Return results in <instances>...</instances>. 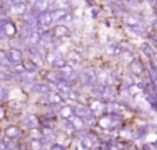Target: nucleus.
Masks as SVG:
<instances>
[{
  "label": "nucleus",
  "mask_w": 157,
  "mask_h": 150,
  "mask_svg": "<svg viewBox=\"0 0 157 150\" xmlns=\"http://www.w3.org/2000/svg\"><path fill=\"white\" fill-rule=\"evenodd\" d=\"M61 128H63V131H64V132H70V133L74 132V129H75V128L72 127V124L68 120L63 121V122H61Z\"/></svg>",
  "instance_id": "72a5a7b5"
},
{
  "label": "nucleus",
  "mask_w": 157,
  "mask_h": 150,
  "mask_svg": "<svg viewBox=\"0 0 157 150\" xmlns=\"http://www.w3.org/2000/svg\"><path fill=\"white\" fill-rule=\"evenodd\" d=\"M2 115H3V111H2V109H0V118H2Z\"/></svg>",
  "instance_id": "a18cd8bd"
},
{
  "label": "nucleus",
  "mask_w": 157,
  "mask_h": 150,
  "mask_svg": "<svg viewBox=\"0 0 157 150\" xmlns=\"http://www.w3.org/2000/svg\"><path fill=\"white\" fill-rule=\"evenodd\" d=\"M11 10L14 14H24L28 10V3H24V2H13Z\"/></svg>",
  "instance_id": "9b49d317"
},
{
  "label": "nucleus",
  "mask_w": 157,
  "mask_h": 150,
  "mask_svg": "<svg viewBox=\"0 0 157 150\" xmlns=\"http://www.w3.org/2000/svg\"><path fill=\"white\" fill-rule=\"evenodd\" d=\"M78 96H79V94H78L77 92H75V90H71L65 97H68V99H71V100H77V99H78Z\"/></svg>",
  "instance_id": "58836bf2"
},
{
  "label": "nucleus",
  "mask_w": 157,
  "mask_h": 150,
  "mask_svg": "<svg viewBox=\"0 0 157 150\" xmlns=\"http://www.w3.org/2000/svg\"><path fill=\"white\" fill-rule=\"evenodd\" d=\"M107 107V104L104 103V100L98 99V97H93V99L89 100V107L88 109L93 113V114H98V113H101L104 109Z\"/></svg>",
  "instance_id": "39448f33"
},
{
  "label": "nucleus",
  "mask_w": 157,
  "mask_h": 150,
  "mask_svg": "<svg viewBox=\"0 0 157 150\" xmlns=\"http://www.w3.org/2000/svg\"><path fill=\"white\" fill-rule=\"evenodd\" d=\"M93 94H95L98 99H111L114 94V90L110 86H106V85H101V83H99V85H95L92 89Z\"/></svg>",
  "instance_id": "f257e3e1"
},
{
  "label": "nucleus",
  "mask_w": 157,
  "mask_h": 150,
  "mask_svg": "<svg viewBox=\"0 0 157 150\" xmlns=\"http://www.w3.org/2000/svg\"><path fill=\"white\" fill-rule=\"evenodd\" d=\"M81 79L85 85H89V86H95L96 82H98V75H96L95 70L90 68V70H85L82 74H81Z\"/></svg>",
  "instance_id": "7ed1b4c3"
},
{
  "label": "nucleus",
  "mask_w": 157,
  "mask_h": 150,
  "mask_svg": "<svg viewBox=\"0 0 157 150\" xmlns=\"http://www.w3.org/2000/svg\"><path fill=\"white\" fill-rule=\"evenodd\" d=\"M68 10H63V9H54L53 11H50L52 21H63L65 20V17L68 15Z\"/></svg>",
  "instance_id": "f8f14e48"
},
{
  "label": "nucleus",
  "mask_w": 157,
  "mask_h": 150,
  "mask_svg": "<svg viewBox=\"0 0 157 150\" xmlns=\"http://www.w3.org/2000/svg\"><path fill=\"white\" fill-rule=\"evenodd\" d=\"M38 18V25L40 27H49L53 21H52V15H50V11H44V13H40V14L36 15Z\"/></svg>",
  "instance_id": "1a4fd4ad"
},
{
  "label": "nucleus",
  "mask_w": 157,
  "mask_h": 150,
  "mask_svg": "<svg viewBox=\"0 0 157 150\" xmlns=\"http://www.w3.org/2000/svg\"><path fill=\"white\" fill-rule=\"evenodd\" d=\"M57 72H59V75L63 78V79H64V78H74L75 77L74 68H72L71 65H68V64L65 65V67H63L61 70H59Z\"/></svg>",
  "instance_id": "a211bd4d"
},
{
  "label": "nucleus",
  "mask_w": 157,
  "mask_h": 150,
  "mask_svg": "<svg viewBox=\"0 0 157 150\" xmlns=\"http://www.w3.org/2000/svg\"><path fill=\"white\" fill-rule=\"evenodd\" d=\"M31 150H43V142L40 139H32L29 142Z\"/></svg>",
  "instance_id": "c756f323"
},
{
  "label": "nucleus",
  "mask_w": 157,
  "mask_h": 150,
  "mask_svg": "<svg viewBox=\"0 0 157 150\" xmlns=\"http://www.w3.org/2000/svg\"><path fill=\"white\" fill-rule=\"evenodd\" d=\"M61 54L57 53V50H49V52H46V63H49V64H53L54 60L57 59V57H60Z\"/></svg>",
  "instance_id": "c85d7f7f"
},
{
  "label": "nucleus",
  "mask_w": 157,
  "mask_h": 150,
  "mask_svg": "<svg viewBox=\"0 0 157 150\" xmlns=\"http://www.w3.org/2000/svg\"><path fill=\"white\" fill-rule=\"evenodd\" d=\"M9 150H20V147L15 146V144H13V146H10V149H9Z\"/></svg>",
  "instance_id": "37998d69"
},
{
  "label": "nucleus",
  "mask_w": 157,
  "mask_h": 150,
  "mask_svg": "<svg viewBox=\"0 0 157 150\" xmlns=\"http://www.w3.org/2000/svg\"><path fill=\"white\" fill-rule=\"evenodd\" d=\"M7 97H9V92L0 86V103H2V102H6Z\"/></svg>",
  "instance_id": "4c0bfd02"
},
{
  "label": "nucleus",
  "mask_w": 157,
  "mask_h": 150,
  "mask_svg": "<svg viewBox=\"0 0 157 150\" xmlns=\"http://www.w3.org/2000/svg\"><path fill=\"white\" fill-rule=\"evenodd\" d=\"M52 65H53L54 68H57V71H59V70H61L63 67H65V65H67V61H65V60L60 56V57H57V59L54 60V63Z\"/></svg>",
  "instance_id": "2f4dec72"
},
{
  "label": "nucleus",
  "mask_w": 157,
  "mask_h": 150,
  "mask_svg": "<svg viewBox=\"0 0 157 150\" xmlns=\"http://www.w3.org/2000/svg\"><path fill=\"white\" fill-rule=\"evenodd\" d=\"M44 79H46V83H54V85H57L60 81H64L57 72H46Z\"/></svg>",
  "instance_id": "b1692460"
},
{
  "label": "nucleus",
  "mask_w": 157,
  "mask_h": 150,
  "mask_svg": "<svg viewBox=\"0 0 157 150\" xmlns=\"http://www.w3.org/2000/svg\"><path fill=\"white\" fill-rule=\"evenodd\" d=\"M56 88H57V90H59V93L61 94V96H67V94L72 90L71 86L65 82V81H60V82L56 85Z\"/></svg>",
  "instance_id": "5701e85b"
},
{
  "label": "nucleus",
  "mask_w": 157,
  "mask_h": 150,
  "mask_svg": "<svg viewBox=\"0 0 157 150\" xmlns=\"http://www.w3.org/2000/svg\"><path fill=\"white\" fill-rule=\"evenodd\" d=\"M13 78V75L7 71H2L0 70V81H10Z\"/></svg>",
  "instance_id": "e433bc0d"
},
{
  "label": "nucleus",
  "mask_w": 157,
  "mask_h": 150,
  "mask_svg": "<svg viewBox=\"0 0 157 150\" xmlns=\"http://www.w3.org/2000/svg\"><path fill=\"white\" fill-rule=\"evenodd\" d=\"M32 31L33 29H31L28 25H22V28H21L20 32H21V36H22V38H24V36H27V38H28V36L31 35V32H32Z\"/></svg>",
  "instance_id": "c9c22d12"
},
{
  "label": "nucleus",
  "mask_w": 157,
  "mask_h": 150,
  "mask_svg": "<svg viewBox=\"0 0 157 150\" xmlns=\"http://www.w3.org/2000/svg\"><path fill=\"white\" fill-rule=\"evenodd\" d=\"M59 115L63 118V120H70L71 117H74V107L71 106H63L61 109L59 110Z\"/></svg>",
  "instance_id": "dca6fc26"
},
{
  "label": "nucleus",
  "mask_w": 157,
  "mask_h": 150,
  "mask_svg": "<svg viewBox=\"0 0 157 150\" xmlns=\"http://www.w3.org/2000/svg\"><path fill=\"white\" fill-rule=\"evenodd\" d=\"M22 124L27 128H33L38 125V117L35 114H25L22 118Z\"/></svg>",
  "instance_id": "4468645a"
},
{
  "label": "nucleus",
  "mask_w": 157,
  "mask_h": 150,
  "mask_svg": "<svg viewBox=\"0 0 157 150\" xmlns=\"http://www.w3.org/2000/svg\"><path fill=\"white\" fill-rule=\"evenodd\" d=\"M33 4L36 6L35 9L38 10L39 14H40V13H44V11H46V7H48L49 4H50V2H35Z\"/></svg>",
  "instance_id": "473e14b6"
},
{
  "label": "nucleus",
  "mask_w": 157,
  "mask_h": 150,
  "mask_svg": "<svg viewBox=\"0 0 157 150\" xmlns=\"http://www.w3.org/2000/svg\"><path fill=\"white\" fill-rule=\"evenodd\" d=\"M42 42V36H40V32L39 31H32L31 32V35L28 36V43L31 44V46H36V44H39Z\"/></svg>",
  "instance_id": "aec40b11"
},
{
  "label": "nucleus",
  "mask_w": 157,
  "mask_h": 150,
  "mask_svg": "<svg viewBox=\"0 0 157 150\" xmlns=\"http://www.w3.org/2000/svg\"><path fill=\"white\" fill-rule=\"evenodd\" d=\"M111 9H113V11L116 13L117 15L124 17V7H121L118 3H113V4H111Z\"/></svg>",
  "instance_id": "f704fd0d"
},
{
  "label": "nucleus",
  "mask_w": 157,
  "mask_h": 150,
  "mask_svg": "<svg viewBox=\"0 0 157 150\" xmlns=\"http://www.w3.org/2000/svg\"><path fill=\"white\" fill-rule=\"evenodd\" d=\"M25 72H27V71H25V68H24V64L13 65L11 75H14V77H24Z\"/></svg>",
  "instance_id": "bb28decb"
},
{
  "label": "nucleus",
  "mask_w": 157,
  "mask_h": 150,
  "mask_svg": "<svg viewBox=\"0 0 157 150\" xmlns=\"http://www.w3.org/2000/svg\"><path fill=\"white\" fill-rule=\"evenodd\" d=\"M50 150H64V147H63L61 144H59V143H54L53 146L50 147Z\"/></svg>",
  "instance_id": "a19ab883"
},
{
  "label": "nucleus",
  "mask_w": 157,
  "mask_h": 150,
  "mask_svg": "<svg viewBox=\"0 0 157 150\" xmlns=\"http://www.w3.org/2000/svg\"><path fill=\"white\" fill-rule=\"evenodd\" d=\"M99 124H100V127L103 128V129H113L116 125L120 124V118L117 117L116 114H110V115H107V117L100 118Z\"/></svg>",
  "instance_id": "f03ea898"
},
{
  "label": "nucleus",
  "mask_w": 157,
  "mask_h": 150,
  "mask_svg": "<svg viewBox=\"0 0 157 150\" xmlns=\"http://www.w3.org/2000/svg\"><path fill=\"white\" fill-rule=\"evenodd\" d=\"M0 65H2V67H10V65H11L6 52H0Z\"/></svg>",
  "instance_id": "7c9ffc66"
},
{
  "label": "nucleus",
  "mask_w": 157,
  "mask_h": 150,
  "mask_svg": "<svg viewBox=\"0 0 157 150\" xmlns=\"http://www.w3.org/2000/svg\"><path fill=\"white\" fill-rule=\"evenodd\" d=\"M122 20H124L127 27H139L140 25V18L135 14H125Z\"/></svg>",
  "instance_id": "9d476101"
},
{
  "label": "nucleus",
  "mask_w": 157,
  "mask_h": 150,
  "mask_svg": "<svg viewBox=\"0 0 157 150\" xmlns=\"http://www.w3.org/2000/svg\"><path fill=\"white\" fill-rule=\"evenodd\" d=\"M4 133H6L7 138H10V139H15V138H18V136L21 135V129H20L18 127L10 125V127H7V128H6Z\"/></svg>",
  "instance_id": "412c9836"
},
{
  "label": "nucleus",
  "mask_w": 157,
  "mask_h": 150,
  "mask_svg": "<svg viewBox=\"0 0 157 150\" xmlns=\"http://www.w3.org/2000/svg\"><path fill=\"white\" fill-rule=\"evenodd\" d=\"M28 52H29V56H31V59H32L33 64H35L36 67H40V65L43 64V59H42L40 53H39L35 47H29V50H28Z\"/></svg>",
  "instance_id": "2eb2a0df"
},
{
  "label": "nucleus",
  "mask_w": 157,
  "mask_h": 150,
  "mask_svg": "<svg viewBox=\"0 0 157 150\" xmlns=\"http://www.w3.org/2000/svg\"><path fill=\"white\" fill-rule=\"evenodd\" d=\"M128 67H129L131 72L135 74V75H139V74H142V71H143V67H142V64H140L139 60H131V63H129Z\"/></svg>",
  "instance_id": "4be33fe9"
},
{
  "label": "nucleus",
  "mask_w": 157,
  "mask_h": 150,
  "mask_svg": "<svg viewBox=\"0 0 157 150\" xmlns=\"http://www.w3.org/2000/svg\"><path fill=\"white\" fill-rule=\"evenodd\" d=\"M106 50H107V54H110V56H120V54L122 53L121 47H120L117 43H114V42H111V43L107 44Z\"/></svg>",
  "instance_id": "6ab92c4d"
},
{
  "label": "nucleus",
  "mask_w": 157,
  "mask_h": 150,
  "mask_svg": "<svg viewBox=\"0 0 157 150\" xmlns=\"http://www.w3.org/2000/svg\"><path fill=\"white\" fill-rule=\"evenodd\" d=\"M44 100H46L49 104H52V106H57V104L63 103V96L59 92L52 90V92H49L48 94H44Z\"/></svg>",
  "instance_id": "6e6552de"
},
{
  "label": "nucleus",
  "mask_w": 157,
  "mask_h": 150,
  "mask_svg": "<svg viewBox=\"0 0 157 150\" xmlns=\"http://www.w3.org/2000/svg\"><path fill=\"white\" fill-rule=\"evenodd\" d=\"M142 50H143V53L145 54H147V56H150V47L147 46V44H142Z\"/></svg>",
  "instance_id": "ea45409f"
},
{
  "label": "nucleus",
  "mask_w": 157,
  "mask_h": 150,
  "mask_svg": "<svg viewBox=\"0 0 157 150\" xmlns=\"http://www.w3.org/2000/svg\"><path fill=\"white\" fill-rule=\"evenodd\" d=\"M53 35L56 36L57 39L67 38V36L70 35V29H68V27H65V25H57L53 29Z\"/></svg>",
  "instance_id": "ddd939ff"
},
{
  "label": "nucleus",
  "mask_w": 157,
  "mask_h": 150,
  "mask_svg": "<svg viewBox=\"0 0 157 150\" xmlns=\"http://www.w3.org/2000/svg\"><path fill=\"white\" fill-rule=\"evenodd\" d=\"M24 20H25V25H28L31 29L38 27V18H36L35 14H27L24 17Z\"/></svg>",
  "instance_id": "393cba45"
},
{
  "label": "nucleus",
  "mask_w": 157,
  "mask_h": 150,
  "mask_svg": "<svg viewBox=\"0 0 157 150\" xmlns=\"http://www.w3.org/2000/svg\"><path fill=\"white\" fill-rule=\"evenodd\" d=\"M3 11H4V10L2 9V7H0V18H2V14H3Z\"/></svg>",
  "instance_id": "c03bdc74"
},
{
  "label": "nucleus",
  "mask_w": 157,
  "mask_h": 150,
  "mask_svg": "<svg viewBox=\"0 0 157 150\" xmlns=\"http://www.w3.org/2000/svg\"><path fill=\"white\" fill-rule=\"evenodd\" d=\"M33 90L36 93H40V94H48L49 92H52V88L49 83H44V82H40V83H33Z\"/></svg>",
  "instance_id": "f3484780"
},
{
  "label": "nucleus",
  "mask_w": 157,
  "mask_h": 150,
  "mask_svg": "<svg viewBox=\"0 0 157 150\" xmlns=\"http://www.w3.org/2000/svg\"><path fill=\"white\" fill-rule=\"evenodd\" d=\"M96 142H98L96 135L90 132V133H88L86 136H83V138H82V140H81V146H82L85 150H90V149H93V147H95Z\"/></svg>",
  "instance_id": "0eeeda50"
},
{
  "label": "nucleus",
  "mask_w": 157,
  "mask_h": 150,
  "mask_svg": "<svg viewBox=\"0 0 157 150\" xmlns=\"http://www.w3.org/2000/svg\"><path fill=\"white\" fill-rule=\"evenodd\" d=\"M6 54H7V57H9L11 65L21 64L22 59H24V54H22V52H21L18 47H11L9 52H6Z\"/></svg>",
  "instance_id": "20e7f679"
},
{
  "label": "nucleus",
  "mask_w": 157,
  "mask_h": 150,
  "mask_svg": "<svg viewBox=\"0 0 157 150\" xmlns=\"http://www.w3.org/2000/svg\"><path fill=\"white\" fill-rule=\"evenodd\" d=\"M10 146L6 143V142H0V150H9Z\"/></svg>",
  "instance_id": "79ce46f5"
},
{
  "label": "nucleus",
  "mask_w": 157,
  "mask_h": 150,
  "mask_svg": "<svg viewBox=\"0 0 157 150\" xmlns=\"http://www.w3.org/2000/svg\"><path fill=\"white\" fill-rule=\"evenodd\" d=\"M74 114L77 115V117H79L81 120H92L93 117H95V114H93L90 110L88 109V107H85V106H78V107H75L74 109Z\"/></svg>",
  "instance_id": "423d86ee"
},
{
  "label": "nucleus",
  "mask_w": 157,
  "mask_h": 150,
  "mask_svg": "<svg viewBox=\"0 0 157 150\" xmlns=\"http://www.w3.org/2000/svg\"><path fill=\"white\" fill-rule=\"evenodd\" d=\"M68 121L72 124V127H74L75 129H82V128L85 127V121H83V120H81V118H79V117H77V115H74V117H71Z\"/></svg>",
  "instance_id": "cd10ccee"
},
{
  "label": "nucleus",
  "mask_w": 157,
  "mask_h": 150,
  "mask_svg": "<svg viewBox=\"0 0 157 150\" xmlns=\"http://www.w3.org/2000/svg\"><path fill=\"white\" fill-rule=\"evenodd\" d=\"M68 61L72 63V64H79V63L82 61V56L79 54V52L72 50V52L68 53Z\"/></svg>",
  "instance_id": "a878e982"
}]
</instances>
